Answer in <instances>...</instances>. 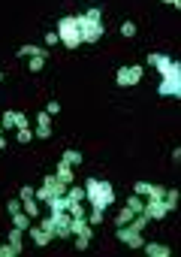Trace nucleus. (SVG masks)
<instances>
[{
  "label": "nucleus",
  "mask_w": 181,
  "mask_h": 257,
  "mask_svg": "<svg viewBox=\"0 0 181 257\" xmlns=\"http://www.w3.org/2000/svg\"><path fill=\"white\" fill-rule=\"evenodd\" d=\"M76 25H79V37H82V46H94L103 40L106 28H103V10H88L82 16H76Z\"/></svg>",
  "instance_id": "nucleus-1"
},
{
  "label": "nucleus",
  "mask_w": 181,
  "mask_h": 257,
  "mask_svg": "<svg viewBox=\"0 0 181 257\" xmlns=\"http://www.w3.org/2000/svg\"><path fill=\"white\" fill-rule=\"evenodd\" d=\"M85 200L94 206V209H109L115 203V188L109 182H100V179H88L85 182Z\"/></svg>",
  "instance_id": "nucleus-2"
},
{
  "label": "nucleus",
  "mask_w": 181,
  "mask_h": 257,
  "mask_svg": "<svg viewBox=\"0 0 181 257\" xmlns=\"http://www.w3.org/2000/svg\"><path fill=\"white\" fill-rule=\"evenodd\" d=\"M70 224H73V215H70L67 209H55V212H49L46 218H40V227H46L55 239H70V236H73Z\"/></svg>",
  "instance_id": "nucleus-3"
},
{
  "label": "nucleus",
  "mask_w": 181,
  "mask_h": 257,
  "mask_svg": "<svg viewBox=\"0 0 181 257\" xmlns=\"http://www.w3.org/2000/svg\"><path fill=\"white\" fill-rule=\"evenodd\" d=\"M157 94L160 97H181V67H178V61L160 76V85H157Z\"/></svg>",
  "instance_id": "nucleus-4"
},
{
  "label": "nucleus",
  "mask_w": 181,
  "mask_h": 257,
  "mask_svg": "<svg viewBox=\"0 0 181 257\" xmlns=\"http://www.w3.org/2000/svg\"><path fill=\"white\" fill-rule=\"evenodd\" d=\"M67 194V185L55 176V173H49L46 179H43V185L34 191V197L40 200V203H49V200H55V197H64Z\"/></svg>",
  "instance_id": "nucleus-5"
},
{
  "label": "nucleus",
  "mask_w": 181,
  "mask_h": 257,
  "mask_svg": "<svg viewBox=\"0 0 181 257\" xmlns=\"http://www.w3.org/2000/svg\"><path fill=\"white\" fill-rule=\"evenodd\" d=\"M58 37L67 49H79L82 46V37H79V25H76V16H64L58 22Z\"/></svg>",
  "instance_id": "nucleus-6"
},
{
  "label": "nucleus",
  "mask_w": 181,
  "mask_h": 257,
  "mask_svg": "<svg viewBox=\"0 0 181 257\" xmlns=\"http://www.w3.org/2000/svg\"><path fill=\"white\" fill-rule=\"evenodd\" d=\"M142 76H145V67L142 64H130V67H118L115 82H118V88H130V85H139Z\"/></svg>",
  "instance_id": "nucleus-7"
},
{
  "label": "nucleus",
  "mask_w": 181,
  "mask_h": 257,
  "mask_svg": "<svg viewBox=\"0 0 181 257\" xmlns=\"http://www.w3.org/2000/svg\"><path fill=\"white\" fill-rule=\"evenodd\" d=\"M115 239H118L121 245H127V248H142V245H145V236H142V230H136L133 224L115 227Z\"/></svg>",
  "instance_id": "nucleus-8"
},
{
  "label": "nucleus",
  "mask_w": 181,
  "mask_h": 257,
  "mask_svg": "<svg viewBox=\"0 0 181 257\" xmlns=\"http://www.w3.org/2000/svg\"><path fill=\"white\" fill-rule=\"evenodd\" d=\"M0 124H4V131H19V127H28V115L25 112H16V109H7L0 115Z\"/></svg>",
  "instance_id": "nucleus-9"
},
{
  "label": "nucleus",
  "mask_w": 181,
  "mask_h": 257,
  "mask_svg": "<svg viewBox=\"0 0 181 257\" xmlns=\"http://www.w3.org/2000/svg\"><path fill=\"white\" fill-rule=\"evenodd\" d=\"M133 194H139V197H145V200H163L166 188H163V185H151V182H136V185H133Z\"/></svg>",
  "instance_id": "nucleus-10"
},
{
  "label": "nucleus",
  "mask_w": 181,
  "mask_h": 257,
  "mask_svg": "<svg viewBox=\"0 0 181 257\" xmlns=\"http://www.w3.org/2000/svg\"><path fill=\"white\" fill-rule=\"evenodd\" d=\"M151 221H163L166 215H169V209H166V203L163 200H145V209H142Z\"/></svg>",
  "instance_id": "nucleus-11"
},
{
  "label": "nucleus",
  "mask_w": 181,
  "mask_h": 257,
  "mask_svg": "<svg viewBox=\"0 0 181 257\" xmlns=\"http://www.w3.org/2000/svg\"><path fill=\"white\" fill-rule=\"evenodd\" d=\"M145 61H148V67H154V70H157L160 76H163V73H166V70H169V67L175 64V61H172L169 55H163V52H151V55H148Z\"/></svg>",
  "instance_id": "nucleus-12"
},
{
  "label": "nucleus",
  "mask_w": 181,
  "mask_h": 257,
  "mask_svg": "<svg viewBox=\"0 0 181 257\" xmlns=\"http://www.w3.org/2000/svg\"><path fill=\"white\" fill-rule=\"evenodd\" d=\"M28 233H31V242H34L37 248H46V245L55 239V236H52L46 227H40V224H31V227H28Z\"/></svg>",
  "instance_id": "nucleus-13"
},
{
  "label": "nucleus",
  "mask_w": 181,
  "mask_h": 257,
  "mask_svg": "<svg viewBox=\"0 0 181 257\" xmlns=\"http://www.w3.org/2000/svg\"><path fill=\"white\" fill-rule=\"evenodd\" d=\"M34 134H37L40 140H49V137H52V115H49L46 109L37 115V131H34Z\"/></svg>",
  "instance_id": "nucleus-14"
},
{
  "label": "nucleus",
  "mask_w": 181,
  "mask_h": 257,
  "mask_svg": "<svg viewBox=\"0 0 181 257\" xmlns=\"http://www.w3.org/2000/svg\"><path fill=\"white\" fill-rule=\"evenodd\" d=\"M73 170H76V167H70L67 161H61V164L55 167V176H58V179L70 188V185H76V173H73Z\"/></svg>",
  "instance_id": "nucleus-15"
},
{
  "label": "nucleus",
  "mask_w": 181,
  "mask_h": 257,
  "mask_svg": "<svg viewBox=\"0 0 181 257\" xmlns=\"http://www.w3.org/2000/svg\"><path fill=\"white\" fill-rule=\"evenodd\" d=\"M142 251H145L148 257H172V248H169V245H160V242H145Z\"/></svg>",
  "instance_id": "nucleus-16"
},
{
  "label": "nucleus",
  "mask_w": 181,
  "mask_h": 257,
  "mask_svg": "<svg viewBox=\"0 0 181 257\" xmlns=\"http://www.w3.org/2000/svg\"><path fill=\"white\" fill-rule=\"evenodd\" d=\"M16 55H19V58H37V55L49 58V46H31V43H25V46H22Z\"/></svg>",
  "instance_id": "nucleus-17"
},
{
  "label": "nucleus",
  "mask_w": 181,
  "mask_h": 257,
  "mask_svg": "<svg viewBox=\"0 0 181 257\" xmlns=\"http://www.w3.org/2000/svg\"><path fill=\"white\" fill-rule=\"evenodd\" d=\"M10 218H13V227H19V230H28V227H31V221H34V218H31L28 212H22V209H19L16 215H10Z\"/></svg>",
  "instance_id": "nucleus-18"
},
{
  "label": "nucleus",
  "mask_w": 181,
  "mask_h": 257,
  "mask_svg": "<svg viewBox=\"0 0 181 257\" xmlns=\"http://www.w3.org/2000/svg\"><path fill=\"white\" fill-rule=\"evenodd\" d=\"M133 215H139L142 209H145V197H139V194H133V197H127V203H124Z\"/></svg>",
  "instance_id": "nucleus-19"
},
{
  "label": "nucleus",
  "mask_w": 181,
  "mask_h": 257,
  "mask_svg": "<svg viewBox=\"0 0 181 257\" xmlns=\"http://www.w3.org/2000/svg\"><path fill=\"white\" fill-rule=\"evenodd\" d=\"M22 206H25V212H28L31 218H40V200H37V197H25Z\"/></svg>",
  "instance_id": "nucleus-20"
},
{
  "label": "nucleus",
  "mask_w": 181,
  "mask_h": 257,
  "mask_svg": "<svg viewBox=\"0 0 181 257\" xmlns=\"http://www.w3.org/2000/svg\"><path fill=\"white\" fill-rule=\"evenodd\" d=\"M61 161H67L70 167H82V161H85V158H82V152H76V149H67Z\"/></svg>",
  "instance_id": "nucleus-21"
},
{
  "label": "nucleus",
  "mask_w": 181,
  "mask_h": 257,
  "mask_svg": "<svg viewBox=\"0 0 181 257\" xmlns=\"http://www.w3.org/2000/svg\"><path fill=\"white\" fill-rule=\"evenodd\" d=\"M67 197H70V203H85V185L79 188V185H70L67 188Z\"/></svg>",
  "instance_id": "nucleus-22"
},
{
  "label": "nucleus",
  "mask_w": 181,
  "mask_h": 257,
  "mask_svg": "<svg viewBox=\"0 0 181 257\" xmlns=\"http://www.w3.org/2000/svg\"><path fill=\"white\" fill-rule=\"evenodd\" d=\"M163 203H166L169 212H175V206H178V188H169V191L163 194Z\"/></svg>",
  "instance_id": "nucleus-23"
},
{
  "label": "nucleus",
  "mask_w": 181,
  "mask_h": 257,
  "mask_svg": "<svg viewBox=\"0 0 181 257\" xmlns=\"http://www.w3.org/2000/svg\"><path fill=\"white\" fill-rule=\"evenodd\" d=\"M22 242H25V230H19V227H13V230H10V245H16V248L22 251V248H25Z\"/></svg>",
  "instance_id": "nucleus-24"
},
{
  "label": "nucleus",
  "mask_w": 181,
  "mask_h": 257,
  "mask_svg": "<svg viewBox=\"0 0 181 257\" xmlns=\"http://www.w3.org/2000/svg\"><path fill=\"white\" fill-rule=\"evenodd\" d=\"M46 61H49V58H43V55H37V58H28V67H31V73H43Z\"/></svg>",
  "instance_id": "nucleus-25"
},
{
  "label": "nucleus",
  "mask_w": 181,
  "mask_h": 257,
  "mask_svg": "<svg viewBox=\"0 0 181 257\" xmlns=\"http://www.w3.org/2000/svg\"><path fill=\"white\" fill-rule=\"evenodd\" d=\"M130 221H133V212H130V209L124 206V209H121V212L115 215V227H124V224H130Z\"/></svg>",
  "instance_id": "nucleus-26"
},
{
  "label": "nucleus",
  "mask_w": 181,
  "mask_h": 257,
  "mask_svg": "<svg viewBox=\"0 0 181 257\" xmlns=\"http://www.w3.org/2000/svg\"><path fill=\"white\" fill-rule=\"evenodd\" d=\"M88 224H91V227H100V224H103V209H94V206H91V212H88Z\"/></svg>",
  "instance_id": "nucleus-27"
},
{
  "label": "nucleus",
  "mask_w": 181,
  "mask_h": 257,
  "mask_svg": "<svg viewBox=\"0 0 181 257\" xmlns=\"http://www.w3.org/2000/svg\"><path fill=\"white\" fill-rule=\"evenodd\" d=\"M136 31H139V28H136V22H124V25H121V37H127V40H133V37H136Z\"/></svg>",
  "instance_id": "nucleus-28"
},
{
  "label": "nucleus",
  "mask_w": 181,
  "mask_h": 257,
  "mask_svg": "<svg viewBox=\"0 0 181 257\" xmlns=\"http://www.w3.org/2000/svg\"><path fill=\"white\" fill-rule=\"evenodd\" d=\"M73 245H76V251H88V248H91V236H88V233H82V236H76V242H73Z\"/></svg>",
  "instance_id": "nucleus-29"
},
{
  "label": "nucleus",
  "mask_w": 181,
  "mask_h": 257,
  "mask_svg": "<svg viewBox=\"0 0 181 257\" xmlns=\"http://www.w3.org/2000/svg\"><path fill=\"white\" fill-rule=\"evenodd\" d=\"M34 137H37V134L31 131V127H19V143H22V146H28Z\"/></svg>",
  "instance_id": "nucleus-30"
},
{
  "label": "nucleus",
  "mask_w": 181,
  "mask_h": 257,
  "mask_svg": "<svg viewBox=\"0 0 181 257\" xmlns=\"http://www.w3.org/2000/svg\"><path fill=\"white\" fill-rule=\"evenodd\" d=\"M16 254H22L16 245H0V257H16Z\"/></svg>",
  "instance_id": "nucleus-31"
},
{
  "label": "nucleus",
  "mask_w": 181,
  "mask_h": 257,
  "mask_svg": "<svg viewBox=\"0 0 181 257\" xmlns=\"http://www.w3.org/2000/svg\"><path fill=\"white\" fill-rule=\"evenodd\" d=\"M58 43H61V37H58V31H49V34H46V46L52 49V46H58Z\"/></svg>",
  "instance_id": "nucleus-32"
},
{
  "label": "nucleus",
  "mask_w": 181,
  "mask_h": 257,
  "mask_svg": "<svg viewBox=\"0 0 181 257\" xmlns=\"http://www.w3.org/2000/svg\"><path fill=\"white\" fill-rule=\"evenodd\" d=\"M19 209H22V200H19V197H13V200L7 203V212H10V215H16Z\"/></svg>",
  "instance_id": "nucleus-33"
},
{
  "label": "nucleus",
  "mask_w": 181,
  "mask_h": 257,
  "mask_svg": "<svg viewBox=\"0 0 181 257\" xmlns=\"http://www.w3.org/2000/svg\"><path fill=\"white\" fill-rule=\"evenodd\" d=\"M46 112H49V115H58V112H61V103H58V100H49V109H46Z\"/></svg>",
  "instance_id": "nucleus-34"
},
{
  "label": "nucleus",
  "mask_w": 181,
  "mask_h": 257,
  "mask_svg": "<svg viewBox=\"0 0 181 257\" xmlns=\"http://www.w3.org/2000/svg\"><path fill=\"white\" fill-rule=\"evenodd\" d=\"M163 4H166V7H172V10H178V7H181V0H163Z\"/></svg>",
  "instance_id": "nucleus-35"
},
{
  "label": "nucleus",
  "mask_w": 181,
  "mask_h": 257,
  "mask_svg": "<svg viewBox=\"0 0 181 257\" xmlns=\"http://www.w3.org/2000/svg\"><path fill=\"white\" fill-rule=\"evenodd\" d=\"M4 149H7V140H4V137H0V152H4Z\"/></svg>",
  "instance_id": "nucleus-36"
},
{
  "label": "nucleus",
  "mask_w": 181,
  "mask_h": 257,
  "mask_svg": "<svg viewBox=\"0 0 181 257\" xmlns=\"http://www.w3.org/2000/svg\"><path fill=\"white\" fill-rule=\"evenodd\" d=\"M0 134H4V124H0Z\"/></svg>",
  "instance_id": "nucleus-37"
},
{
  "label": "nucleus",
  "mask_w": 181,
  "mask_h": 257,
  "mask_svg": "<svg viewBox=\"0 0 181 257\" xmlns=\"http://www.w3.org/2000/svg\"><path fill=\"white\" fill-rule=\"evenodd\" d=\"M0 82H4V73H0Z\"/></svg>",
  "instance_id": "nucleus-38"
}]
</instances>
